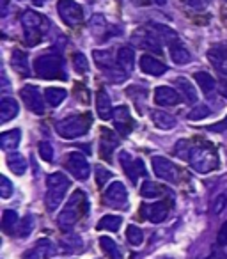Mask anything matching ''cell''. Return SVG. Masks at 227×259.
<instances>
[{
  "instance_id": "cell-1",
  "label": "cell",
  "mask_w": 227,
  "mask_h": 259,
  "mask_svg": "<svg viewBox=\"0 0 227 259\" xmlns=\"http://www.w3.org/2000/svg\"><path fill=\"white\" fill-rule=\"evenodd\" d=\"M187 162L190 163V167L195 172L208 174L218 167V155H216L215 148L209 146L208 142H202V144H194V142H190Z\"/></svg>"
},
{
  "instance_id": "cell-2",
  "label": "cell",
  "mask_w": 227,
  "mask_h": 259,
  "mask_svg": "<svg viewBox=\"0 0 227 259\" xmlns=\"http://www.w3.org/2000/svg\"><path fill=\"white\" fill-rule=\"evenodd\" d=\"M89 211V201H87V195L82 190H75L71 195V199L68 201V204L64 206V209L59 215L57 222L61 226V229L69 231L76 226L82 217L87 215Z\"/></svg>"
},
{
  "instance_id": "cell-3",
  "label": "cell",
  "mask_w": 227,
  "mask_h": 259,
  "mask_svg": "<svg viewBox=\"0 0 227 259\" xmlns=\"http://www.w3.org/2000/svg\"><path fill=\"white\" fill-rule=\"evenodd\" d=\"M22 25L25 30V41L29 47H36L50 29V22L36 11H25L22 16Z\"/></svg>"
},
{
  "instance_id": "cell-4",
  "label": "cell",
  "mask_w": 227,
  "mask_h": 259,
  "mask_svg": "<svg viewBox=\"0 0 227 259\" xmlns=\"http://www.w3.org/2000/svg\"><path fill=\"white\" fill-rule=\"evenodd\" d=\"M90 124H93L90 114H78V115H69V117L59 121L55 124V130H57V134L62 139L71 141V139H78L82 135H85L89 132Z\"/></svg>"
},
{
  "instance_id": "cell-5",
  "label": "cell",
  "mask_w": 227,
  "mask_h": 259,
  "mask_svg": "<svg viewBox=\"0 0 227 259\" xmlns=\"http://www.w3.org/2000/svg\"><path fill=\"white\" fill-rule=\"evenodd\" d=\"M47 197H44V202H47V208L50 211L57 209L59 206L62 204L66 194L69 190V180L68 176H64L62 172H54L48 176L47 180Z\"/></svg>"
},
{
  "instance_id": "cell-6",
  "label": "cell",
  "mask_w": 227,
  "mask_h": 259,
  "mask_svg": "<svg viewBox=\"0 0 227 259\" xmlns=\"http://www.w3.org/2000/svg\"><path fill=\"white\" fill-rule=\"evenodd\" d=\"M34 73L44 80H66L62 59L55 54H44L34 61Z\"/></svg>"
},
{
  "instance_id": "cell-7",
  "label": "cell",
  "mask_w": 227,
  "mask_h": 259,
  "mask_svg": "<svg viewBox=\"0 0 227 259\" xmlns=\"http://www.w3.org/2000/svg\"><path fill=\"white\" fill-rule=\"evenodd\" d=\"M57 11L61 20L66 23L68 27H75L78 25L83 20V11L82 6L75 0H59L57 2Z\"/></svg>"
},
{
  "instance_id": "cell-8",
  "label": "cell",
  "mask_w": 227,
  "mask_h": 259,
  "mask_svg": "<svg viewBox=\"0 0 227 259\" xmlns=\"http://www.w3.org/2000/svg\"><path fill=\"white\" fill-rule=\"evenodd\" d=\"M103 201L107 206L114 209H123L128 206V192L121 181H114L107 187L103 194Z\"/></svg>"
},
{
  "instance_id": "cell-9",
  "label": "cell",
  "mask_w": 227,
  "mask_h": 259,
  "mask_svg": "<svg viewBox=\"0 0 227 259\" xmlns=\"http://www.w3.org/2000/svg\"><path fill=\"white\" fill-rule=\"evenodd\" d=\"M66 169L78 181H85L90 176V165L82 153H71V155H68V158H66Z\"/></svg>"
},
{
  "instance_id": "cell-10",
  "label": "cell",
  "mask_w": 227,
  "mask_h": 259,
  "mask_svg": "<svg viewBox=\"0 0 227 259\" xmlns=\"http://www.w3.org/2000/svg\"><path fill=\"white\" fill-rule=\"evenodd\" d=\"M153 170L155 174L163 181H170V183H176L179 180V170L177 167L170 162L165 156H155L153 158Z\"/></svg>"
},
{
  "instance_id": "cell-11",
  "label": "cell",
  "mask_w": 227,
  "mask_h": 259,
  "mask_svg": "<svg viewBox=\"0 0 227 259\" xmlns=\"http://www.w3.org/2000/svg\"><path fill=\"white\" fill-rule=\"evenodd\" d=\"M119 158H121V165H123V169H124V174L130 178L131 183H137L139 178L146 174L144 162H142L141 158H133V156L128 155L126 151L121 153Z\"/></svg>"
},
{
  "instance_id": "cell-12",
  "label": "cell",
  "mask_w": 227,
  "mask_h": 259,
  "mask_svg": "<svg viewBox=\"0 0 227 259\" xmlns=\"http://www.w3.org/2000/svg\"><path fill=\"white\" fill-rule=\"evenodd\" d=\"M20 96L25 101L27 108L32 110L34 114H43L44 112V101H43V94L39 93V89L34 85H25L20 91Z\"/></svg>"
},
{
  "instance_id": "cell-13",
  "label": "cell",
  "mask_w": 227,
  "mask_h": 259,
  "mask_svg": "<svg viewBox=\"0 0 227 259\" xmlns=\"http://www.w3.org/2000/svg\"><path fill=\"white\" fill-rule=\"evenodd\" d=\"M133 41L139 45V47L146 48V50H151V52H156V54H162V41L158 39L153 30H142L139 29L133 36Z\"/></svg>"
},
{
  "instance_id": "cell-14",
  "label": "cell",
  "mask_w": 227,
  "mask_h": 259,
  "mask_svg": "<svg viewBox=\"0 0 227 259\" xmlns=\"http://www.w3.org/2000/svg\"><path fill=\"white\" fill-rule=\"evenodd\" d=\"M155 101L160 107H174V105L181 103V94L174 87L160 85L155 91Z\"/></svg>"
},
{
  "instance_id": "cell-15",
  "label": "cell",
  "mask_w": 227,
  "mask_h": 259,
  "mask_svg": "<svg viewBox=\"0 0 227 259\" xmlns=\"http://www.w3.org/2000/svg\"><path fill=\"white\" fill-rule=\"evenodd\" d=\"M114 126H116V130L119 132V135H123V137H126V135L131 132L133 121H131V117H130L128 107L121 105V107L114 108Z\"/></svg>"
},
{
  "instance_id": "cell-16",
  "label": "cell",
  "mask_w": 227,
  "mask_h": 259,
  "mask_svg": "<svg viewBox=\"0 0 227 259\" xmlns=\"http://www.w3.org/2000/svg\"><path fill=\"white\" fill-rule=\"evenodd\" d=\"M141 213H144V217L153 224H160L167 219L169 215V206L165 202H153V204H144L141 208Z\"/></svg>"
},
{
  "instance_id": "cell-17",
  "label": "cell",
  "mask_w": 227,
  "mask_h": 259,
  "mask_svg": "<svg viewBox=\"0 0 227 259\" xmlns=\"http://www.w3.org/2000/svg\"><path fill=\"white\" fill-rule=\"evenodd\" d=\"M208 59L213 64V68L218 69L222 75H227V45L213 47L208 52Z\"/></svg>"
},
{
  "instance_id": "cell-18",
  "label": "cell",
  "mask_w": 227,
  "mask_h": 259,
  "mask_svg": "<svg viewBox=\"0 0 227 259\" xmlns=\"http://www.w3.org/2000/svg\"><path fill=\"white\" fill-rule=\"evenodd\" d=\"M119 146L114 132H110L108 128H101V139H100V153L107 162H110V155L112 151Z\"/></svg>"
},
{
  "instance_id": "cell-19",
  "label": "cell",
  "mask_w": 227,
  "mask_h": 259,
  "mask_svg": "<svg viewBox=\"0 0 227 259\" xmlns=\"http://www.w3.org/2000/svg\"><path fill=\"white\" fill-rule=\"evenodd\" d=\"M141 69H142V73H146V75L160 76L167 71V66L163 64L162 61H158L156 57H153V55H142Z\"/></svg>"
},
{
  "instance_id": "cell-20",
  "label": "cell",
  "mask_w": 227,
  "mask_h": 259,
  "mask_svg": "<svg viewBox=\"0 0 227 259\" xmlns=\"http://www.w3.org/2000/svg\"><path fill=\"white\" fill-rule=\"evenodd\" d=\"M18 112H20V105L15 98H4V100L0 101V122L2 124L15 119L18 115Z\"/></svg>"
},
{
  "instance_id": "cell-21",
  "label": "cell",
  "mask_w": 227,
  "mask_h": 259,
  "mask_svg": "<svg viewBox=\"0 0 227 259\" xmlns=\"http://www.w3.org/2000/svg\"><path fill=\"white\" fill-rule=\"evenodd\" d=\"M96 112H98V115H100V119H103V121H108V119L114 115L110 98H108L107 91H103V89L96 94Z\"/></svg>"
},
{
  "instance_id": "cell-22",
  "label": "cell",
  "mask_w": 227,
  "mask_h": 259,
  "mask_svg": "<svg viewBox=\"0 0 227 259\" xmlns=\"http://www.w3.org/2000/svg\"><path fill=\"white\" fill-rule=\"evenodd\" d=\"M194 78H195V82H197V85L201 87L202 93H204V96L211 98L213 94H215L216 82H215V78H213V76L209 75V73L197 71V73H194Z\"/></svg>"
},
{
  "instance_id": "cell-23",
  "label": "cell",
  "mask_w": 227,
  "mask_h": 259,
  "mask_svg": "<svg viewBox=\"0 0 227 259\" xmlns=\"http://www.w3.org/2000/svg\"><path fill=\"white\" fill-rule=\"evenodd\" d=\"M169 54H170V59H172V62H174V64H177V66H185V64H188V62L192 61L188 50L179 43V41L169 45Z\"/></svg>"
},
{
  "instance_id": "cell-24",
  "label": "cell",
  "mask_w": 227,
  "mask_h": 259,
  "mask_svg": "<svg viewBox=\"0 0 227 259\" xmlns=\"http://www.w3.org/2000/svg\"><path fill=\"white\" fill-rule=\"evenodd\" d=\"M20 139H22V132L20 130H11V132H6V134L0 135V148L4 151H15L20 144Z\"/></svg>"
},
{
  "instance_id": "cell-25",
  "label": "cell",
  "mask_w": 227,
  "mask_h": 259,
  "mask_svg": "<svg viewBox=\"0 0 227 259\" xmlns=\"http://www.w3.org/2000/svg\"><path fill=\"white\" fill-rule=\"evenodd\" d=\"M11 64L15 68L16 73H20L22 76L30 75V69H29V57H27L25 52L22 50H15L11 55Z\"/></svg>"
},
{
  "instance_id": "cell-26",
  "label": "cell",
  "mask_w": 227,
  "mask_h": 259,
  "mask_svg": "<svg viewBox=\"0 0 227 259\" xmlns=\"http://www.w3.org/2000/svg\"><path fill=\"white\" fill-rule=\"evenodd\" d=\"M151 119L156 128H160V130H172L174 126H176V117L163 110H153Z\"/></svg>"
},
{
  "instance_id": "cell-27",
  "label": "cell",
  "mask_w": 227,
  "mask_h": 259,
  "mask_svg": "<svg viewBox=\"0 0 227 259\" xmlns=\"http://www.w3.org/2000/svg\"><path fill=\"white\" fill-rule=\"evenodd\" d=\"M20 217L15 209H6L4 215H2V229H4L6 234H15L18 231L20 226Z\"/></svg>"
},
{
  "instance_id": "cell-28",
  "label": "cell",
  "mask_w": 227,
  "mask_h": 259,
  "mask_svg": "<svg viewBox=\"0 0 227 259\" xmlns=\"http://www.w3.org/2000/svg\"><path fill=\"white\" fill-rule=\"evenodd\" d=\"M93 57H94L96 66L100 69H103V71H108V69L114 68V66L117 64V62L114 61V54H112V52H108V50H94Z\"/></svg>"
},
{
  "instance_id": "cell-29",
  "label": "cell",
  "mask_w": 227,
  "mask_h": 259,
  "mask_svg": "<svg viewBox=\"0 0 227 259\" xmlns=\"http://www.w3.org/2000/svg\"><path fill=\"white\" fill-rule=\"evenodd\" d=\"M8 165H9V169L16 174V176H23V174L27 172L25 156L20 155V153H16V151H13V153H9V155H8Z\"/></svg>"
},
{
  "instance_id": "cell-30",
  "label": "cell",
  "mask_w": 227,
  "mask_h": 259,
  "mask_svg": "<svg viewBox=\"0 0 227 259\" xmlns=\"http://www.w3.org/2000/svg\"><path fill=\"white\" fill-rule=\"evenodd\" d=\"M176 87L179 89L181 96L185 98L187 103H195V101H197V91H195V87L192 85L187 78H183V76L176 78Z\"/></svg>"
},
{
  "instance_id": "cell-31",
  "label": "cell",
  "mask_w": 227,
  "mask_h": 259,
  "mask_svg": "<svg viewBox=\"0 0 227 259\" xmlns=\"http://www.w3.org/2000/svg\"><path fill=\"white\" fill-rule=\"evenodd\" d=\"M153 29V32L158 36V39L160 41H163V43H169V45H172V43H176L177 41V34L174 32L170 27H167V25H162V23H151L149 25Z\"/></svg>"
},
{
  "instance_id": "cell-32",
  "label": "cell",
  "mask_w": 227,
  "mask_h": 259,
  "mask_svg": "<svg viewBox=\"0 0 227 259\" xmlns=\"http://www.w3.org/2000/svg\"><path fill=\"white\" fill-rule=\"evenodd\" d=\"M66 96H68V93L64 89H61V87H48V89H44V101L50 107H59L66 100Z\"/></svg>"
},
{
  "instance_id": "cell-33",
  "label": "cell",
  "mask_w": 227,
  "mask_h": 259,
  "mask_svg": "<svg viewBox=\"0 0 227 259\" xmlns=\"http://www.w3.org/2000/svg\"><path fill=\"white\" fill-rule=\"evenodd\" d=\"M100 247L103 248V252L108 255V259H123V254H121L119 247L112 238L108 236H101L100 238Z\"/></svg>"
},
{
  "instance_id": "cell-34",
  "label": "cell",
  "mask_w": 227,
  "mask_h": 259,
  "mask_svg": "<svg viewBox=\"0 0 227 259\" xmlns=\"http://www.w3.org/2000/svg\"><path fill=\"white\" fill-rule=\"evenodd\" d=\"M123 224V219L117 215H105L103 219L98 222V231H110V233H116L117 229Z\"/></svg>"
},
{
  "instance_id": "cell-35",
  "label": "cell",
  "mask_w": 227,
  "mask_h": 259,
  "mask_svg": "<svg viewBox=\"0 0 227 259\" xmlns=\"http://www.w3.org/2000/svg\"><path fill=\"white\" fill-rule=\"evenodd\" d=\"M117 62L126 69L128 73L133 69V64H135V52L131 50L130 47H123L119 52H117Z\"/></svg>"
},
{
  "instance_id": "cell-36",
  "label": "cell",
  "mask_w": 227,
  "mask_h": 259,
  "mask_svg": "<svg viewBox=\"0 0 227 259\" xmlns=\"http://www.w3.org/2000/svg\"><path fill=\"white\" fill-rule=\"evenodd\" d=\"M36 250L41 257L47 259V257H52V255L57 254V245H55L52 240H47V238H44V240H39L36 243Z\"/></svg>"
},
{
  "instance_id": "cell-37",
  "label": "cell",
  "mask_w": 227,
  "mask_h": 259,
  "mask_svg": "<svg viewBox=\"0 0 227 259\" xmlns=\"http://www.w3.org/2000/svg\"><path fill=\"white\" fill-rule=\"evenodd\" d=\"M162 194H163V187H160V185H156V183H151V181H146L141 188V195L144 199H156Z\"/></svg>"
},
{
  "instance_id": "cell-38",
  "label": "cell",
  "mask_w": 227,
  "mask_h": 259,
  "mask_svg": "<svg viewBox=\"0 0 227 259\" xmlns=\"http://www.w3.org/2000/svg\"><path fill=\"white\" fill-rule=\"evenodd\" d=\"M126 240H128V243H130V245H133V247H139V245H142V241H144V233H142L141 227L128 226Z\"/></svg>"
},
{
  "instance_id": "cell-39",
  "label": "cell",
  "mask_w": 227,
  "mask_h": 259,
  "mask_svg": "<svg viewBox=\"0 0 227 259\" xmlns=\"http://www.w3.org/2000/svg\"><path fill=\"white\" fill-rule=\"evenodd\" d=\"M32 227H34V219L30 215H27L25 219H22V222H20L16 234H18V236H22V238L29 236V234L32 233Z\"/></svg>"
},
{
  "instance_id": "cell-40",
  "label": "cell",
  "mask_w": 227,
  "mask_h": 259,
  "mask_svg": "<svg viewBox=\"0 0 227 259\" xmlns=\"http://www.w3.org/2000/svg\"><path fill=\"white\" fill-rule=\"evenodd\" d=\"M209 114H211V110H209L204 103H201V105H197L195 108H192L190 114H188V119H190V121H199V119L208 117Z\"/></svg>"
},
{
  "instance_id": "cell-41",
  "label": "cell",
  "mask_w": 227,
  "mask_h": 259,
  "mask_svg": "<svg viewBox=\"0 0 227 259\" xmlns=\"http://www.w3.org/2000/svg\"><path fill=\"white\" fill-rule=\"evenodd\" d=\"M39 156L44 160V162H48L50 163L52 160H54V148H52V144L50 142H47V141H41L39 142Z\"/></svg>"
},
{
  "instance_id": "cell-42",
  "label": "cell",
  "mask_w": 227,
  "mask_h": 259,
  "mask_svg": "<svg viewBox=\"0 0 227 259\" xmlns=\"http://www.w3.org/2000/svg\"><path fill=\"white\" fill-rule=\"evenodd\" d=\"M94 172H96V183H98V187H105V185H107V181L112 178L110 170H107L105 167H101V165H98L96 169H94Z\"/></svg>"
},
{
  "instance_id": "cell-43",
  "label": "cell",
  "mask_w": 227,
  "mask_h": 259,
  "mask_svg": "<svg viewBox=\"0 0 227 259\" xmlns=\"http://www.w3.org/2000/svg\"><path fill=\"white\" fill-rule=\"evenodd\" d=\"M73 66L78 73H85L89 69V62H87L85 55L83 54H75L73 55Z\"/></svg>"
},
{
  "instance_id": "cell-44",
  "label": "cell",
  "mask_w": 227,
  "mask_h": 259,
  "mask_svg": "<svg viewBox=\"0 0 227 259\" xmlns=\"http://www.w3.org/2000/svg\"><path fill=\"white\" fill-rule=\"evenodd\" d=\"M227 206V195L225 194H220L218 197L213 201V208H211V213L213 215H220V213L225 209Z\"/></svg>"
},
{
  "instance_id": "cell-45",
  "label": "cell",
  "mask_w": 227,
  "mask_h": 259,
  "mask_svg": "<svg viewBox=\"0 0 227 259\" xmlns=\"http://www.w3.org/2000/svg\"><path fill=\"white\" fill-rule=\"evenodd\" d=\"M11 194H13V183L9 181V178L2 176V180H0V197L8 199L11 197Z\"/></svg>"
},
{
  "instance_id": "cell-46",
  "label": "cell",
  "mask_w": 227,
  "mask_h": 259,
  "mask_svg": "<svg viewBox=\"0 0 227 259\" xmlns=\"http://www.w3.org/2000/svg\"><path fill=\"white\" fill-rule=\"evenodd\" d=\"M216 243H218L220 247H225L227 245V222H223L222 227H220L218 236H216Z\"/></svg>"
},
{
  "instance_id": "cell-47",
  "label": "cell",
  "mask_w": 227,
  "mask_h": 259,
  "mask_svg": "<svg viewBox=\"0 0 227 259\" xmlns=\"http://www.w3.org/2000/svg\"><path fill=\"white\" fill-rule=\"evenodd\" d=\"M206 130H209V132H225V130H227V117L222 119L220 122H216V124L208 126Z\"/></svg>"
},
{
  "instance_id": "cell-48",
  "label": "cell",
  "mask_w": 227,
  "mask_h": 259,
  "mask_svg": "<svg viewBox=\"0 0 227 259\" xmlns=\"http://www.w3.org/2000/svg\"><path fill=\"white\" fill-rule=\"evenodd\" d=\"M206 2H208V0H185V4L194 9H202L206 6Z\"/></svg>"
},
{
  "instance_id": "cell-49",
  "label": "cell",
  "mask_w": 227,
  "mask_h": 259,
  "mask_svg": "<svg viewBox=\"0 0 227 259\" xmlns=\"http://www.w3.org/2000/svg\"><path fill=\"white\" fill-rule=\"evenodd\" d=\"M41 255L37 254V250L36 248H32V250H29V252H25V254H23V259H39Z\"/></svg>"
},
{
  "instance_id": "cell-50",
  "label": "cell",
  "mask_w": 227,
  "mask_h": 259,
  "mask_svg": "<svg viewBox=\"0 0 227 259\" xmlns=\"http://www.w3.org/2000/svg\"><path fill=\"white\" fill-rule=\"evenodd\" d=\"M218 89H220V93H222V96L227 100V80H222V82H220Z\"/></svg>"
},
{
  "instance_id": "cell-51",
  "label": "cell",
  "mask_w": 227,
  "mask_h": 259,
  "mask_svg": "<svg viewBox=\"0 0 227 259\" xmlns=\"http://www.w3.org/2000/svg\"><path fill=\"white\" fill-rule=\"evenodd\" d=\"M149 4H158V6H163L167 2V0H148Z\"/></svg>"
},
{
  "instance_id": "cell-52",
  "label": "cell",
  "mask_w": 227,
  "mask_h": 259,
  "mask_svg": "<svg viewBox=\"0 0 227 259\" xmlns=\"http://www.w3.org/2000/svg\"><path fill=\"white\" fill-rule=\"evenodd\" d=\"M32 2L36 6H44V2H47V0H32Z\"/></svg>"
}]
</instances>
